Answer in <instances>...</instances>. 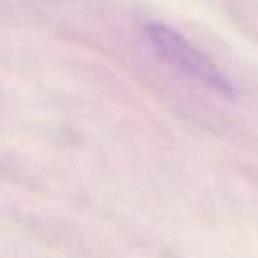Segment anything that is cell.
<instances>
[{"instance_id":"1","label":"cell","mask_w":258,"mask_h":258,"mask_svg":"<svg viewBox=\"0 0 258 258\" xmlns=\"http://www.w3.org/2000/svg\"><path fill=\"white\" fill-rule=\"evenodd\" d=\"M145 34L151 48L165 64L173 67L177 73L189 77L198 85L210 89L224 99H236V89L230 79L220 71V67H216V62L208 54H204L198 46L183 38L175 28L161 22H149L145 26Z\"/></svg>"}]
</instances>
